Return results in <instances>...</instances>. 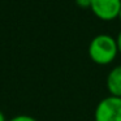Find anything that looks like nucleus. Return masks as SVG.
<instances>
[{
	"label": "nucleus",
	"mask_w": 121,
	"mask_h": 121,
	"mask_svg": "<svg viewBox=\"0 0 121 121\" xmlns=\"http://www.w3.org/2000/svg\"><path fill=\"white\" fill-rule=\"evenodd\" d=\"M116 43H117V48H118V52H121V31L118 33L117 38H116Z\"/></svg>",
	"instance_id": "nucleus-7"
},
{
	"label": "nucleus",
	"mask_w": 121,
	"mask_h": 121,
	"mask_svg": "<svg viewBox=\"0 0 121 121\" xmlns=\"http://www.w3.org/2000/svg\"><path fill=\"white\" fill-rule=\"evenodd\" d=\"M118 52L116 39L108 34L95 35L89 44V55L98 64H109Z\"/></svg>",
	"instance_id": "nucleus-1"
},
{
	"label": "nucleus",
	"mask_w": 121,
	"mask_h": 121,
	"mask_svg": "<svg viewBox=\"0 0 121 121\" xmlns=\"http://www.w3.org/2000/svg\"><path fill=\"white\" fill-rule=\"evenodd\" d=\"M0 121H7L5 116H4V113L1 112V109H0Z\"/></svg>",
	"instance_id": "nucleus-8"
},
{
	"label": "nucleus",
	"mask_w": 121,
	"mask_h": 121,
	"mask_svg": "<svg viewBox=\"0 0 121 121\" xmlns=\"http://www.w3.org/2000/svg\"><path fill=\"white\" fill-rule=\"evenodd\" d=\"M76 4L81 8H90L91 5V0H76Z\"/></svg>",
	"instance_id": "nucleus-6"
},
{
	"label": "nucleus",
	"mask_w": 121,
	"mask_h": 121,
	"mask_svg": "<svg viewBox=\"0 0 121 121\" xmlns=\"http://www.w3.org/2000/svg\"><path fill=\"white\" fill-rule=\"evenodd\" d=\"M107 89L113 96L121 98V65H117L108 73Z\"/></svg>",
	"instance_id": "nucleus-4"
},
{
	"label": "nucleus",
	"mask_w": 121,
	"mask_h": 121,
	"mask_svg": "<svg viewBox=\"0 0 121 121\" xmlns=\"http://www.w3.org/2000/svg\"><path fill=\"white\" fill-rule=\"evenodd\" d=\"M95 121H121V98H104L98 103L94 113Z\"/></svg>",
	"instance_id": "nucleus-2"
},
{
	"label": "nucleus",
	"mask_w": 121,
	"mask_h": 121,
	"mask_svg": "<svg viewBox=\"0 0 121 121\" xmlns=\"http://www.w3.org/2000/svg\"><path fill=\"white\" fill-rule=\"evenodd\" d=\"M118 18L121 20V9H120V13H118Z\"/></svg>",
	"instance_id": "nucleus-9"
},
{
	"label": "nucleus",
	"mask_w": 121,
	"mask_h": 121,
	"mask_svg": "<svg viewBox=\"0 0 121 121\" xmlns=\"http://www.w3.org/2000/svg\"><path fill=\"white\" fill-rule=\"evenodd\" d=\"M90 8L98 18L109 21L118 17L121 9V0H91Z\"/></svg>",
	"instance_id": "nucleus-3"
},
{
	"label": "nucleus",
	"mask_w": 121,
	"mask_h": 121,
	"mask_svg": "<svg viewBox=\"0 0 121 121\" xmlns=\"http://www.w3.org/2000/svg\"><path fill=\"white\" fill-rule=\"evenodd\" d=\"M7 121H37L34 117L31 116H27V115H18V116H14V117L9 118Z\"/></svg>",
	"instance_id": "nucleus-5"
}]
</instances>
